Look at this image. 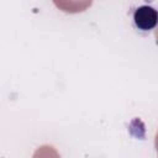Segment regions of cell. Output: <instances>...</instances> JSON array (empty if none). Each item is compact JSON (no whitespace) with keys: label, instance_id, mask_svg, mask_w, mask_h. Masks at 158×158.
<instances>
[{"label":"cell","instance_id":"cell-1","mask_svg":"<svg viewBox=\"0 0 158 158\" xmlns=\"http://www.w3.org/2000/svg\"><path fill=\"white\" fill-rule=\"evenodd\" d=\"M133 21L137 28L142 31H151L156 27L158 21V14L154 7L143 5L135 10L133 12Z\"/></svg>","mask_w":158,"mask_h":158},{"label":"cell","instance_id":"cell-2","mask_svg":"<svg viewBox=\"0 0 158 158\" xmlns=\"http://www.w3.org/2000/svg\"><path fill=\"white\" fill-rule=\"evenodd\" d=\"M57 9L67 14H79L86 11L94 0H52Z\"/></svg>","mask_w":158,"mask_h":158}]
</instances>
